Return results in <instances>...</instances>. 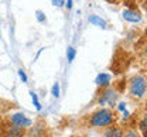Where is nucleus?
<instances>
[{"mask_svg": "<svg viewBox=\"0 0 147 137\" xmlns=\"http://www.w3.org/2000/svg\"><path fill=\"white\" fill-rule=\"evenodd\" d=\"M113 123V115L109 109H100L91 116V126L93 127H108Z\"/></svg>", "mask_w": 147, "mask_h": 137, "instance_id": "obj_1", "label": "nucleus"}, {"mask_svg": "<svg viewBox=\"0 0 147 137\" xmlns=\"http://www.w3.org/2000/svg\"><path fill=\"white\" fill-rule=\"evenodd\" d=\"M130 93L134 98H144L146 95V78L142 75H136L130 81Z\"/></svg>", "mask_w": 147, "mask_h": 137, "instance_id": "obj_2", "label": "nucleus"}, {"mask_svg": "<svg viewBox=\"0 0 147 137\" xmlns=\"http://www.w3.org/2000/svg\"><path fill=\"white\" fill-rule=\"evenodd\" d=\"M10 120H11V124L13 126H18V127H23V129L31 126V120L28 118H26L23 113H14L10 118Z\"/></svg>", "mask_w": 147, "mask_h": 137, "instance_id": "obj_3", "label": "nucleus"}, {"mask_svg": "<svg viewBox=\"0 0 147 137\" xmlns=\"http://www.w3.org/2000/svg\"><path fill=\"white\" fill-rule=\"evenodd\" d=\"M123 19L126 21H130V23H139V21H142L143 17L137 10H125L123 11Z\"/></svg>", "mask_w": 147, "mask_h": 137, "instance_id": "obj_4", "label": "nucleus"}, {"mask_svg": "<svg viewBox=\"0 0 147 137\" xmlns=\"http://www.w3.org/2000/svg\"><path fill=\"white\" fill-rule=\"evenodd\" d=\"M6 136L7 137H23L24 136V129L23 127H18V126H10L6 132Z\"/></svg>", "mask_w": 147, "mask_h": 137, "instance_id": "obj_5", "label": "nucleus"}, {"mask_svg": "<svg viewBox=\"0 0 147 137\" xmlns=\"http://www.w3.org/2000/svg\"><path fill=\"white\" fill-rule=\"evenodd\" d=\"M115 98H116L115 91H106V92L103 93V96L100 98L99 103H100V105H105V103L108 102V103H110V105H113V100H115Z\"/></svg>", "mask_w": 147, "mask_h": 137, "instance_id": "obj_6", "label": "nucleus"}, {"mask_svg": "<svg viewBox=\"0 0 147 137\" xmlns=\"http://www.w3.org/2000/svg\"><path fill=\"white\" fill-rule=\"evenodd\" d=\"M95 82L99 86H108L110 83V75L109 74H99L96 77V79H95Z\"/></svg>", "mask_w": 147, "mask_h": 137, "instance_id": "obj_7", "label": "nucleus"}, {"mask_svg": "<svg viewBox=\"0 0 147 137\" xmlns=\"http://www.w3.org/2000/svg\"><path fill=\"white\" fill-rule=\"evenodd\" d=\"M105 137H123V133L119 127H109L106 132H105Z\"/></svg>", "mask_w": 147, "mask_h": 137, "instance_id": "obj_8", "label": "nucleus"}, {"mask_svg": "<svg viewBox=\"0 0 147 137\" xmlns=\"http://www.w3.org/2000/svg\"><path fill=\"white\" fill-rule=\"evenodd\" d=\"M89 23L100 27V28H106V21L103 19H100L99 16H89Z\"/></svg>", "mask_w": 147, "mask_h": 137, "instance_id": "obj_9", "label": "nucleus"}, {"mask_svg": "<svg viewBox=\"0 0 147 137\" xmlns=\"http://www.w3.org/2000/svg\"><path fill=\"white\" fill-rule=\"evenodd\" d=\"M41 130H42V127H40V124H38V126H34V127L30 129L27 137H41L42 136V132H41Z\"/></svg>", "mask_w": 147, "mask_h": 137, "instance_id": "obj_10", "label": "nucleus"}, {"mask_svg": "<svg viewBox=\"0 0 147 137\" xmlns=\"http://www.w3.org/2000/svg\"><path fill=\"white\" fill-rule=\"evenodd\" d=\"M67 58H68V62H72L74 58H75V50L72 47H68V51H67Z\"/></svg>", "mask_w": 147, "mask_h": 137, "instance_id": "obj_11", "label": "nucleus"}, {"mask_svg": "<svg viewBox=\"0 0 147 137\" xmlns=\"http://www.w3.org/2000/svg\"><path fill=\"white\" fill-rule=\"evenodd\" d=\"M30 95H31V98H33V103H34V106H36L37 110H41V105H40V102H38V98H37V95L34 92H30Z\"/></svg>", "mask_w": 147, "mask_h": 137, "instance_id": "obj_12", "label": "nucleus"}, {"mask_svg": "<svg viewBox=\"0 0 147 137\" xmlns=\"http://www.w3.org/2000/svg\"><path fill=\"white\" fill-rule=\"evenodd\" d=\"M51 92H53V96H54V98H58V96H59V83H58V82H55L54 85H53Z\"/></svg>", "mask_w": 147, "mask_h": 137, "instance_id": "obj_13", "label": "nucleus"}, {"mask_svg": "<svg viewBox=\"0 0 147 137\" xmlns=\"http://www.w3.org/2000/svg\"><path fill=\"white\" fill-rule=\"evenodd\" d=\"M146 118H143V120L140 122V130L143 132V137H146L147 136V129H146Z\"/></svg>", "mask_w": 147, "mask_h": 137, "instance_id": "obj_14", "label": "nucleus"}, {"mask_svg": "<svg viewBox=\"0 0 147 137\" xmlns=\"http://www.w3.org/2000/svg\"><path fill=\"white\" fill-rule=\"evenodd\" d=\"M37 20H38V21H41V23H44V21H45V14H44L41 10H38V11H37Z\"/></svg>", "mask_w": 147, "mask_h": 137, "instance_id": "obj_15", "label": "nucleus"}, {"mask_svg": "<svg viewBox=\"0 0 147 137\" xmlns=\"http://www.w3.org/2000/svg\"><path fill=\"white\" fill-rule=\"evenodd\" d=\"M18 75H20V78H21V81H23V82H27V81H28L27 75H26V72H24L23 69H18Z\"/></svg>", "mask_w": 147, "mask_h": 137, "instance_id": "obj_16", "label": "nucleus"}, {"mask_svg": "<svg viewBox=\"0 0 147 137\" xmlns=\"http://www.w3.org/2000/svg\"><path fill=\"white\" fill-rule=\"evenodd\" d=\"M53 4L57 7H62L64 6V0H53Z\"/></svg>", "mask_w": 147, "mask_h": 137, "instance_id": "obj_17", "label": "nucleus"}, {"mask_svg": "<svg viewBox=\"0 0 147 137\" xmlns=\"http://www.w3.org/2000/svg\"><path fill=\"white\" fill-rule=\"evenodd\" d=\"M123 137H139V136H137L134 132H127V133H126V134H125Z\"/></svg>", "mask_w": 147, "mask_h": 137, "instance_id": "obj_18", "label": "nucleus"}, {"mask_svg": "<svg viewBox=\"0 0 147 137\" xmlns=\"http://www.w3.org/2000/svg\"><path fill=\"white\" fill-rule=\"evenodd\" d=\"M68 3H67V7L68 9H72V0H67Z\"/></svg>", "mask_w": 147, "mask_h": 137, "instance_id": "obj_19", "label": "nucleus"}, {"mask_svg": "<svg viewBox=\"0 0 147 137\" xmlns=\"http://www.w3.org/2000/svg\"><path fill=\"white\" fill-rule=\"evenodd\" d=\"M119 110H125V103H122V105L119 106Z\"/></svg>", "mask_w": 147, "mask_h": 137, "instance_id": "obj_20", "label": "nucleus"}]
</instances>
